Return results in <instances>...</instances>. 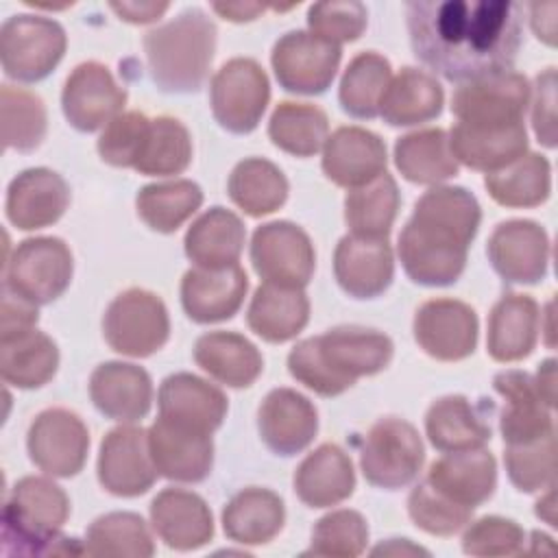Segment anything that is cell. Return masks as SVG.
I'll list each match as a JSON object with an SVG mask.
<instances>
[{"label":"cell","instance_id":"cell-44","mask_svg":"<svg viewBox=\"0 0 558 558\" xmlns=\"http://www.w3.org/2000/svg\"><path fill=\"white\" fill-rule=\"evenodd\" d=\"M484 185L504 207H536L551 190L549 161L543 155L530 153L497 172H488Z\"/></svg>","mask_w":558,"mask_h":558},{"label":"cell","instance_id":"cell-22","mask_svg":"<svg viewBox=\"0 0 558 558\" xmlns=\"http://www.w3.org/2000/svg\"><path fill=\"white\" fill-rule=\"evenodd\" d=\"M148 447L159 475L174 482H203L211 473V434L157 418L148 429Z\"/></svg>","mask_w":558,"mask_h":558},{"label":"cell","instance_id":"cell-60","mask_svg":"<svg viewBox=\"0 0 558 558\" xmlns=\"http://www.w3.org/2000/svg\"><path fill=\"white\" fill-rule=\"evenodd\" d=\"M211 9L229 22H251L266 11V7L257 2H214Z\"/></svg>","mask_w":558,"mask_h":558},{"label":"cell","instance_id":"cell-3","mask_svg":"<svg viewBox=\"0 0 558 558\" xmlns=\"http://www.w3.org/2000/svg\"><path fill=\"white\" fill-rule=\"evenodd\" d=\"M392 349V340L377 329L342 325L301 340L288 355V371L316 395L338 397L360 377L384 371Z\"/></svg>","mask_w":558,"mask_h":558},{"label":"cell","instance_id":"cell-25","mask_svg":"<svg viewBox=\"0 0 558 558\" xmlns=\"http://www.w3.org/2000/svg\"><path fill=\"white\" fill-rule=\"evenodd\" d=\"M70 203V187L61 174L48 168L20 172L7 190V218L22 231L54 225Z\"/></svg>","mask_w":558,"mask_h":558},{"label":"cell","instance_id":"cell-29","mask_svg":"<svg viewBox=\"0 0 558 558\" xmlns=\"http://www.w3.org/2000/svg\"><path fill=\"white\" fill-rule=\"evenodd\" d=\"M150 521L159 538L172 549H196L214 534L207 504L190 490L166 488L150 504Z\"/></svg>","mask_w":558,"mask_h":558},{"label":"cell","instance_id":"cell-50","mask_svg":"<svg viewBox=\"0 0 558 558\" xmlns=\"http://www.w3.org/2000/svg\"><path fill=\"white\" fill-rule=\"evenodd\" d=\"M506 471L510 482L523 490L534 493L543 490L545 486L554 484L556 471V438L554 434L523 442V445H508L504 453Z\"/></svg>","mask_w":558,"mask_h":558},{"label":"cell","instance_id":"cell-36","mask_svg":"<svg viewBox=\"0 0 558 558\" xmlns=\"http://www.w3.org/2000/svg\"><path fill=\"white\" fill-rule=\"evenodd\" d=\"M310 318V301L301 288L264 283L255 290L246 323L266 342H286L294 338Z\"/></svg>","mask_w":558,"mask_h":558},{"label":"cell","instance_id":"cell-59","mask_svg":"<svg viewBox=\"0 0 558 558\" xmlns=\"http://www.w3.org/2000/svg\"><path fill=\"white\" fill-rule=\"evenodd\" d=\"M556 2L547 4H530V20H532V31L536 33L538 39H543L547 46H556Z\"/></svg>","mask_w":558,"mask_h":558},{"label":"cell","instance_id":"cell-27","mask_svg":"<svg viewBox=\"0 0 558 558\" xmlns=\"http://www.w3.org/2000/svg\"><path fill=\"white\" fill-rule=\"evenodd\" d=\"M493 386L506 399L499 418L506 445H523L554 434L551 408L541 397L534 377L523 371H504L495 375Z\"/></svg>","mask_w":558,"mask_h":558},{"label":"cell","instance_id":"cell-18","mask_svg":"<svg viewBox=\"0 0 558 558\" xmlns=\"http://www.w3.org/2000/svg\"><path fill=\"white\" fill-rule=\"evenodd\" d=\"M488 259L508 283H538L549 264V240L532 220H508L495 227L486 246Z\"/></svg>","mask_w":558,"mask_h":558},{"label":"cell","instance_id":"cell-43","mask_svg":"<svg viewBox=\"0 0 558 558\" xmlns=\"http://www.w3.org/2000/svg\"><path fill=\"white\" fill-rule=\"evenodd\" d=\"M399 209V190L388 172L353 187L344 198V220L353 235L384 240Z\"/></svg>","mask_w":558,"mask_h":558},{"label":"cell","instance_id":"cell-33","mask_svg":"<svg viewBox=\"0 0 558 558\" xmlns=\"http://www.w3.org/2000/svg\"><path fill=\"white\" fill-rule=\"evenodd\" d=\"M194 362L231 388L251 386L264 368L257 347L235 331L203 333L194 344Z\"/></svg>","mask_w":558,"mask_h":558},{"label":"cell","instance_id":"cell-31","mask_svg":"<svg viewBox=\"0 0 558 558\" xmlns=\"http://www.w3.org/2000/svg\"><path fill=\"white\" fill-rule=\"evenodd\" d=\"M355 488L351 458L331 442L312 451L294 471V493L310 508H327L344 501Z\"/></svg>","mask_w":558,"mask_h":558},{"label":"cell","instance_id":"cell-40","mask_svg":"<svg viewBox=\"0 0 558 558\" xmlns=\"http://www.w3.org/2000/svg\"><path fill=\"white\" fill-rule=\"evenodd\" d=\"M395 163L408 181L421 185L440 183L458 174V161L442 129H425L399 137L395 144Z\"/></svg>","mask_w":558,"mask_h":558},{"label":"cell","instance_id":"cell-53","mask_svg":"<svg viewBox=\"0 0 558 558\" xmlns=\"http://www.w3.org/2000/svg\"><path fill=\"white\" fill-rule=\"evenodd\" d=\"M368 11L362 2H318L307 11L312 33L336 46L355 41L366 28Z\"/></svg>","mask_w":558,"mask_h":558},{"label":"cell","instance_id":"cell-38","mask_svg":"<svg viewBox=\"0 0 558 558\" xmlns=\"http://www.w3.org/2000/svg\"><path fill=\"white\" fill-rule=\"evenodd\" d=\"M425 432L442 453L477 449L490 440V425L462 395L434 401L425 414Z\"/></svg>","mask_w":558,"mask_h":558},{"label":"cell","instance_id":"cell-49","mask_svg":"<svg viewBox=\"0 0 558 558\" xmlns=\"http://www.w3.org/2000/svg\"><path fill=\"white\" fill-rule=\"evenodd\" d=\"M0 102L4 148H15L20 153L35 150L46 135L44 100L28 89L2 85Z\"/></svg>","mask_w":558,"mask_h":558},{"label":"cell","instance_id":"cell-13","mask_svg":"<svg viewBox=\"0 0 558 558\" xmlns=\"http://www.w3.org/2000/svg\"><path fill=\"white\" fill-rule=\"evenodd\" d=\"M340 46L305 31H290L272 46L270 63L279 85L292 94H323L340 65Z\"/></svg>","mask_w":558,"mask_h":558},{"label":"cell","instance_id":"cell-54","mask_svg":"<svg viewBox=\"0 0 558 558\" xmlns=\"http://www.w3.org/2000/svg\"><path fill=\"white\" fill-rule=\"evenodd\" d=\"M148 120L142 111H126L113 118L98 137L100 159L116 168H133Z\"/></svg>","mask_w":558,"mask_h":558},{"label":"cell","instance_id":"cell-7","mask_svg":"<svg viewBox=\"0 0 558 558\" xmlns=\"http://www.w3.org/2000/svg\"><path fill=\"white\" fill-rule=\"evenodd\" d=\"M425 449L418 432L403 418L386 416L366 432L360 469L371 486L397 490L408 486L421 471Z\"/></svg>","mask_w":558,"mask_h":558},{"label":"cell","instance_id":"cell-32","mask_svg":"<svg viewBox=\"0 0 558 558\" xmlns=\"http://www.w3.org/2000/svg\"><path fill=\"white\" fill-rule=\"evenodd\" d=\"M538 305L532 296H501L488 316V355L497 362H517L527 357L538 340Z\"/></svg>","mask_w":558,"mask_h":558},{"label":"cell","instance_id":"cell-58","mask_svg":"<svg viewBox=\"0 0 558 558\" xmlns=\"http://www.w3.org/2000/svg\"><path fill=\"white\" fill-rule=\"evenodd\" d=\"M168 7V2H111V9L120 15V20L131 24L155 22L166 13Z\"/></svg>","mask_w":558,"mask_h":558},{"label":"cell","instance_id":"cell-11","mask_svg":"<svg viewBox=\"0 0 558 558\" xmlns=\"http://www.w3.org/2000/svg\"><path fill=\"white\" fill-rule=\"evenodd\" d=\"M251 262L264 283L303 290L314 275L316 253L299 225L277 220L253 231Z\"/></svg>","mask_w":558,"mask_h":558},{"label":"cell","instance_id":"cell-17","mask_svg":"<svg viewBox=\"0 0 558 558\" xmlns=\"http://www.w3.org/2000/svg\"><path fill=\"white\" fill-rule=\"evenodd\" d=\"M414 340L434 360H464L477 342V316L471 305L456 299L425 301L414 316Z\"/></svg>","mask_w":558,"mask_h":558},{"label":"cell","instance_id":"cell-61","mask_svg":"<svg viewBox=\"0 0 558 558\" xmlns=\"http://www.w3.org/2000/svg\"><path fill=\"white\" fill-rule=\"evenodd\" d=\"M534 384H536L541 397L545 399V403L549 408H554V403H556V362L551 357L541 364Z\"/></svg>","mask_w":558,"mask_h":558},{"label":"cell","instance_id":"cell-2","mask_svg":"<svg viewBox=\"0 0 558 558\" xmlns=\"http://www.w3.org/2000/svg\"><path fill=\"white\" fill-rule=\"evenodd\" d=\"M482 220L477 198L453 185L425 192L399 233V259L421 286H451L466 266V251Z\"/></svg>","mask_w":558,"mask_h":558},{"label":"cell","instance_id":"cell-46","mask_svg":"<svg viewBox=\"0 0 558 558\" xmlns=\"http://www.w3.org/2000/svg\"><path fill=\"white\" fill-rule=\"evenodd\" d=\"M203 203V190L187 179L144 185L137 192V216L159 233L177 231Z\"/></svg>","mask_w":558,"mask_h":558},{"label":"cell","instance_id":"cell-42","mask_svg":"<svg viewBox=\"0 0 558 558\" xmlns=\"http://www.w3.org/2000/svg\"><path fill=\"white\" fill-rule=\"evenodd\" d=\"M231 201L253 218L272 214L286 203L288 181L268 159L251 157L240 161L227 183Z\"/></svg>","mask_w":558,"mask_h":558},{"label":"cell","instance_id":"cell-47","mask_svg":"<svg viewBox=\"0 0 558 558\" xmlns=\"http://www.w3.org/2000/svg\"><path fill=\"white\" fill-rule=\"evenodd\" d=\"M392 78L388 59L377 52H360L347 65L340 81V105L342 109L360 120L379 116V100Z\"/></svg>","mask_w":558,"mask_h":558},{"label":"cell","instance_id":"cell-20","mask_svg":"<svg viewBox=\"0 0 558 558\" xmlns=\"http://www.w3.org/2000/svg\"><path fill=\"white\" fill-rule=\"evenodd\" d=\"M248 290V277L240 264L227 268H190L181 279V305L194 323H220L231 318Z\"/></svg>","mask_w":558,"mask_h":558},{"label":"cell","instance_id":"cell-1","mask_svg":"<svg viewBox=\"0 0 558 558\" xmlns=\"http://www.w3.org/2000/svg\"><path fill=\"white\" fill-rule=\"evenodd\" d=\"M405 22L414 57L456 83L510 70L523 41V7L506 0H414Z\"/></svg>","mask_w":558,"mask_h":558},{"label":"cell","instance_id":"cell-55","mask_svg":"<svg viewBox=\"0 0 558 558\" xmlns=\"http://www.w3.org/2000/svg\"><path fill=\"white\" fill-rule=\"evenodd\" d=\"M523 541V530L514 521L484 517L466 530L462 549L473 556H510L521 551Z\"/></svg>","mask_w":558,"mask_h":558},{"label":"cell","instance_id":"cell-5","mask_svg":"<svg viewBox=\"0 0 558 558\" xmlns=\"http://www.w3.org/2000/svg\"><path fill=\"white\" fill-rule=\"evenodd\" d=\"M214 50L216 24L201 9H187L144 35L153 83L170 94L198 92L207 78Z\"/></svg>","mask_w":558,"mask_h":558},{"label":"cell","instance_id":"cell-34","mask_svg":"<svg viewBox=\"0 0 558 558\" xmlns=\"http://www.w3.org/2000/svg\"><path fill=\"white\" fill-rule=\"evenodd\" d=\"M244 225L233 211L211 207L187 229L185 255L203 268L235 266L244 248Z\"/></svg>","mask_w":558,"mask_h":558},{"label":"cell","instance_id":"cell-12","mask_svg":"<svg viewBox=\"0 0 558 558\" xmlns=\"http://www.w3.org/2000/svg\"><path fill=\"white\" fill-rule=\"evenodd\" d=\"M527 100V78L519 72L506 70L460 83L451 96V111L462 124L508 126L523 122Z\"/></svg>","mask_w":558,"mask_h":558},{"label":"cell","instance_id":"cell-30","mask_svg":"<svg viewBox=\"0 0 558 558\" xmlns=\"http://www.w3.org/2000/svg\"><path fill=\"white\" fill-rule=\"evenodd\" d=\"M449 148L456 161L488 174L523 157L527 148V135L523 122L508 126H471L458 122L451 129Z\"/></svg>","mask_w":558,"mask_h":558},{"label":"cell","instance_id":"cell-37","mask_svg":"<svg viewBox=\"0 0 558 558\" xmlns=\"http://www.w3.org/2000/svg\"><path fill=\"white\" fill-rule=\"evenodd\" d=\"M442 111L440 83L416 68H403L390 78L381 100L379 116L390 126H412L434 120Z\"/></svg>","mask_w":558,"mask_h":558},{"label":"cell","instance_id":"cell-24","mask_svg":"<svg viewBox=\"0 0 558 558\" xmlns=\"http://www.w3.org/2000/svg\"><path fill=\"white\" fill-rule=\"evenodd\" d=\"M333 275L353 299H375L392 281L395 259L388 240L344 235L333 253Z\"/></svg>","mask_w":558,"mask_h":558},{"label":"cell","instance_id":"cell-14","mask_svg":"<svg viewBox=\"0 0 558 558\" xmlns=\"http://www.w3.org/2000/svg\"><path fill=\"white\" fill-rule=\"evenodd\" d=\"M28 458L54 477L76 475L87 458L89 432L70 410L50 408L35 416L26 436Z\"/></svg>","mask_w":558,"mask_h":558},{"label":"cell","instance_id":"cell-52","mask_svg":"<svg viewBox=\"0 0 558 558\" xmlns=\"http://www.w3.org/2000/svg\"><path fill=\"white\" fill-rule=\"evenodd\" d=\"M408 512L416 527L436 534V536H451L458 532L473 514V510L460 508L449 499L440 497L432 490L425 482H418L410 497H408Z\"/></svg>","mask_w":558,"mask_h":558},{"label":"cell","instance_id":"cell-56","mask_svg":"<svg viewBox=\"0 0 558 558\" xmlns=\"http://www.w3.org/2000/svg\"><path fill=\"white\" fill-rule=\"evenodd\" d=\"M556 70L547 68L536 76V100L532 111L534 133L547 148L556 146Z\"/></svg>","mask_w":558,"mask_h":558},{"label":"cell","instance_id":"cell-15","mask_svg":"<svg viewBox=\"0 0 558 558\" xmlns=\"http://www.w3.org/2000/svg\"><path fill=\"white\" fill-rule=\"evenodd\" d=\"M159 471L148 447V432L135 425L111 429L98 453V482L118 497L144 495L157 480Z\"/></svg>","mask_w":558,"mask_h":558},{"label":"cell","instance_id":"cell-23","mask_svg":"<svg viewBox=\"0 0 558 558\" xmlns=\"http://www.w3.org/2000/svg\"><path fill=\"white\" fill-rule=\"evenodd\" d=\"M157 401L159 418L203 434H214L227 414L222 390L190 373L166 377L159 386Z\"/></svg>","mask_w":558,"mask_h":558},{"label":"cell","instance_id":"cell-28","mask_svg":"<svg viewBox=\"0 0 558 558\" xmlns=\"http://www.w3.org/2000/svg\"><path fill=\"white\" fill-rule=\"evenodd\" d=\"M89 397L98 412L113 421H140L153 403L150 375L126 362H105L89 377Z\"/></svg>","mask_w":558,"mask_h":558},{"label":"cell","instance_id":"cell-9","mask_svg":"<svg viewBox=\"0 0 558 558\" xmlns=\"http://www.w3.org/2000/svg\"><path fill=\"white\" fill-rule=\"evenodd\" d=\"M72 253L59 238H28L4 262V290L44 305L59 299L72 281Z\"/></svg>","mask_w":558,"mask_h":558},{"label":"cell","instance_id":"cell-26","mask_svg":"<svg viewBox=\"0 0 558 558\" xmlns=\"http://www.w3.org/2000/svg\"><path fill=\"white\" fill-rule=\"evenodd\" d=\"M386 144L360 126L336 129L323 150V172L340 187H360L386 172Z\"/></svg>","mask_w":558,"mask_h":558},{"label":"cell","instance_id":"cell-35","mask_svg":"<svg viewBox=\"0 0 558 558\" xmlns=\"http://www.w3.org/2000/svg\"><path fill=\"white\" fill-rule=\"evenodd\" d=\"M286 510L279 495L268 488H244L235 493L222 510L225 534L242 545L272 541L283 527Z\"/></svg>","mask_w":558,"mask_h":558},{"label":"cell","instance_id":"cell-6","mask_svg":"<svg viewBox=\"0 0 558 558\" xmlns=\"http://www.w3.org/2000/svg\"><path fill=\"white\" fill-rule=\"evenodd\" d=\"M68 46L59 22L41 15H11L0 28L2 70L17 83L46 78L63 59Z\"/></svg>","mask_w":558,"mask_h":558},{"label":"cell","instance_id":"cell-48","mask_svg":"<svg viewBox=\"0 0 558 558\" xmlns=\"http://www.w3.org/2000/svg\"><path fill=\"white\" fill-rule=\"evenodd\" d=\"M83 554L89 556H153V538L144 519L135 512H109L98 517L85 534Z\"/></svg>","mask_w":558,"mask_h":558},{"label":"cell","instance_id":"cell-10","mask_svg":"<svg viewBox=\"0 0 558 558\" xmlns=\"http://www.w3.org/2000/svg\"><path fill=\"white\" fill-rule=\"evenodd\" d=\"M216 122L238 135L257 129L270 98L268 76L255 59L235 57L220 65L209 85Z\"/></svg>","mask_w":558,"mask_h":558},{"label":"cell","instance_id":"cell-16","mask_svg":"<svg viewBox=\"0 0 558 558\" xmlns=\"http://www.w3.org/2000/svg\"><path fill=\"white\" fill-rule=\"evenodd\" d=\"M124 102L126 89L120 87L109 68L98 61L76 65L61 92V107L68 122L85 133L107 126L120 116Z\"/></svg>","mask_w":558,"mask_h":558},{"label":"cell","instance_id":"cell-57","mask_svg":"<svg viewBox=\"0 0 558 558\" xmlns=\"http://www.w3.org/2000/svg\"><path fill=\"white\" fill-rule=\"evenodd\" d=\"M37 305L4 290L2 288V323H0V340L15 338L24 331L35 329L37 325Z\"/></svg>","mask_w":558,"mask_h":558},{"label":"cell","instance_id":"cell-19","mask_svg":"<svg viewBox=\"0 0 558 558\" xmlns=\"http://www.w3.org/2000/svg\"><path fill=\"white\" fill-rule=\"evenodd\" d=\"M423 482L451 504L475 510L495 490L497 464L493 453L482 447L449 451L432 462Z\"/></svg>","mask_w":558,"mask_h":558},{"label":"cell","instance_id":"cell-4","mask_svg":"<svg viewBox=\"0 0 558 558\" xmlns=\"http://www.w3.org/2000/svg\"><path fill=\"white\" fill-rule=\"evenodd\" d=\"M70 499L46 477L26 475L11 488L2 510V556L83 554L74 538L59 536L68 521Z\"/></svg>","mask_w":558,"mask_h":558},{"label":"cell","instance_id":"cell-8","mask_svg":"<svg viewBox=\"0 0 558 558\" xmlns=\"http://www.w3.org/2000/svg\"><path fill=\"white\" fill-rule=\"evenodd\" d=\"M102 336L107 344L131 357H148L170 336V320L163 301L142 288L120 292L105 310Z\"/></svg>","mask_w":558,"mask_h":558},{"label":"cell","instance_id":"cell-39","mask_svg":"<svg viewBox=\"0 0 558 558\" xmlns=\"http://www.w3.org/2000/svg\"><path fill=\"white\" fill-rule=\"evenodd\" d=\"M59 366V349L50 336L31 329L0 340V373L15 388H39L48 384Z\"/></svg>","mask_w":558,"mask_h":558},{"label":"cell","instance_id":"cell-41","mask_svg":"<svg viewBox=\"0 0 558 558\" xmlns=\"http://www.w3.org/2000/svg\"><path fill=\"white\" fill-rule=\"evenodd\" d=\"M192 161V137L185 124L170 116L148 120L133 170L148 177L181 174Z\"/></svg>","mask_w":558,"mask_h":558},{"label":"cell","instance_id":"cell-51","mask_svg":"<svg viewBox=\"0 0 558 558\" xmlns=\"http://www.w3.org/2000/svg\"><path fill=\"white\" fill-rule=\"evenodd\" d=\"M368 538V525L355 510L325 514L312 530V545L305 554L316 556H357Z\"/></svg>","mask_w":558,"mask_h":558},{"label":"cell","instance_id":"cell-21","mask_svg":"<svg viewBox=\"0 0 558 558\" xmlns=\"http://www.w3.org/2000/svg\"><path fill=\"white\" fill-rule=\"evenodd\" d=\"M259 436L277 456L303 451L316 436L318 414L307 397L292 388L270 390L257 410Z\"/></svg>","mask_w":558,"mask_h":558},{"label":"cell","instance_id":"cell-45","mask_svg":"<svg viewBox=\"0 0 558 558\" xmlns=\"http://www.w3.org/2000/svg\"><path fill=\"white\" fill-rule=\"evenodd\" d=\"M329 120L323 109L307 102H279L268 122L272 144L296 157L316 155L327 142Z\"/></svg>","mask_w":558,"mask_h":558}]
</instances>
